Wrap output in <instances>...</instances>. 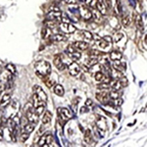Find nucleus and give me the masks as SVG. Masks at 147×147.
<instances>
[{
  "instance_id": "obj_1",
  "label": "nucleus",
  "mask_w": 147,
  "mask_h": 147,
  "mask_svg": "<svg viewBox=\"0 0 147 147\" xmlns=\"http://www.w3.org/2000/svg\"><path fill=\"white\" fill-rule=\"evenodd\" d=\"M34 71L40 79H45L51 73V65L45 60L38 61L34 65Z\"/></svg>"
},
{
  "instance_id": "obj_2",
  "label": "nucleus",
  "mask_w": 147,
  "mask_h": 147,
  "mask_svg": "<svg viewBox=\"0 0 147 147\" xmlns=\"http://www.w3.org/2000/svg\"><path fill=\"white\" fill-rule=\"evenodd\" d=\"M51 143H53V136L50 132H45L40 136L38 140V145L39 146H44L48 147L51 145Z\"/></svg>"
},
{
  "instance_id": "obj_3",
  "label": "nucleus",
  "mask_w": 147,
  "mask_h": 147,
  "mask_svg": "<svg viewBox=\"0 0 147 147\" xmlns=\"http://www.w3.org/2000/svg\"><path fill=\"white\" fill-rule=\"evenodd\" d=\"M66 54L69 56V58L72 59L74 62H77V61H79L80 59L82 58V54H80V52L76 50V49L72 46V44L68 46L67 50H66Z\"/></svg>"
},
{
  "instance_id": "obj_4",
  "label": "nucleus",
  "mask_w": 147,
  "mask_h": 147,
  "mask_svg": "<svg viewBox=\"0 0 147 147\" xmlns=\"http://www.w3.org/2000/svg\"><path fill=\"white\" fill-rule=\"evenodd\" d=\"M57 112H58V115H59V117H60V120H62L63 122H67V121L71 120L73 118L72 112L67 108L60 107L57 109Z\"/></svg>"
},
{
  "instance_id": "obj_5",
  "label": "nucleus",
  "mask_w": 147,
  "mask_h": 147,
  "mask_svg": "<svg viewBox=\"0 0 147 147\" xmlns=\"http://www.w3.org/2000/svg\"><path fill=\"white\" fill-rule=\"evenodd\" d=\"M79 12L82 17L85 21H89L92 18V11L87 5H80L79 7Z\"/></svg>"
},
{
  "instance_id": "obj_6",
  "label": "nucleus",
  "mask_w": 147,
  "mask_h": 147,
  "mask_svg": "<svg viewBox=\"0 0 147 147\" xmlns=\"http://www.w3.org/2000/svg\"><path fill=\"white\" fill-rule=\"evenodd\" d=\"M59 28L61 30V32H63L64 34H74V32L77 30V28L76 26H74L72 23H64L62 22L59 25Z\"/></svg>"
},
{
  "instance_id": "obj_7",
  "label": "nucleus",
  "mask_w": 147,
  "mask_h": 147,
  "mask_svg": "<svg viewBox=\"0 0 147 147\" xmlns=\"http://www.w3.org/2000/svg\"><path fill=\"white\" fill-rule=\"evenodd\" d=\"M98 45L101 49H108L110 48L111 45H112V37L111 36H104L101 37L100 39L98 40Z\"/></svg>"
},
{
  "instance_id": "obj_8",
  "label": "nucleus",
  "mask_w": 147,
  "mask_h": 147,
  "mask_svg": "<svg viewBox=\"0 0 147 147\" xmlns=\"http://www.w3.org/2000/svg\"><path fill=\"white\" fill-rule=\"evenodd\" d=\"M38 117H39V116L34 112V109H32V110H28V111L26 112V118H27V120L30 123H32V124L36 125L37 123H38V120H39Z\"/></svg>"
},
{
  "instance_id": "obj_9",
  "label": "nucleus",
  "mask_w": 147,
  "mask_h": 147,
  "mask_svg": "<svg viewBox=\"0 0 147 147\" xmlns=\"http://www.w3.org/2000/svg\"><path fill=\"white\" fill-rule=\"evenodd\" d=\"M68 70H69L70 75L73 76V77H77V76L80 73V65L77 62H74V61L68 66Z\"/></svg>"
},
{
  "instance_id": "obj_10",
  "label": "nucleus",
  "mask_w": 147,
  "mask_h": 147,
  "mask_svg": "<svg viewBox=\"0 0 147 147\" xmlns=\"http://www.w3.org/2000/svg\"><path fill=\"white\" fill-rule=\"evenodd\" d=\"M34 93L36 94V95L38 96L42 101L47 102V99H48L47 98V94H46V92L41 88V86H39V85H34Z\"/></svg>"
},
{
  "instance_id": "obj_11",
  "label": "nucleus",
  "mask_w": 147,
  "mask_h": 147,
  "mask_svg": "<svg viewBox=\"0 0 147 147\" xmlns=\"http://www.w3.org/2000/svg\"><path fill=\"white\" fill-rule=\"evenodd\" d=\"M132 17H134V22L136 24V27L140 30H143L144 28V24H143V20H142L141 16L139 15L137 12H134L132 14Z\"/></svg>"
},
{
  "instance_id": "obj_12",
  "label": "nucleus",
  "mask_w": 147,
  "mask_h": 147,
  "mask_svg": "<svg viewBox=\"0 0 147 147\" xmlns=\"http://www.w3.org/2000/svg\"><path fill=\"white\" fill-rule=\"evenodd\" d=\"M95 8L97 9V11H98L102 16L107 15L108 7H107L106 3L103 1V0H97V3H96V7H95Z\"/></svg>"
},
{
  "instance_id": "obj_13",
  "label": "nucleus",
  "mask_w": 147,
  "mask_h": 147,
  "mask_svg": "<svg viewBox=\"0 0 147 147\" xmlns=\"http://www.w3.org/2000/svg\"><path fill=\"white\" fill-rule=\"evenodd\" d=\"M61 16H62V12L60 10L49 11L46 15V19L50 21H59V20H61Z\"/></svg>"
},
{
  "instance_id": "obj_14",
  "label": "nucleus",
  "mask_w": 147,
  "mask_h": 147,
  "mask_svg": "<svg viewBox=\"0 0 147 147\" xmlns=\"http://www.w3.org/2000/svg\"><path fill=\"white\" fill-rule=\"evenodd\" d=\"M96 98L98 101H100L101 103L103 104H107L109 102V99H110V97H109V94L108 92L104 91V90H101L100 92H97L96 93Z\"/></svg>"
},
{
  "instance_id": "obj_15",
  "label": "nucleus",
  "mask_w": 147,
  "mask_h": 147,
  "mask_svg": "<svg viewBox=\"0 0 147 147\" xmlns=\"http://www.w3.org/2000/svg\"><path fill=\"white\" fill-rule=\"evenodd\" d=\"M72 46L76 49V50L80 52V51L86 50V49L88 48L89 44L85 41H76V42H74V43H72Z\"/></svg>"
},
{
  "instance_id": "obj_16",
  "label": "nucleus",
  "mask_w": 147,
  "mask_h": 147,
  "mask_svg": "<svg viewBox=\"0 0 147 147\" xmlns=\"http://www.w3.org/2000/svg\"><path fill=\"white\" fill-rule=\"evenodd\" d=\"M11 102V95L9 93H5L3 94L1 97H0V107L5 108L10 104Z\"/></svg>"
},
{
  "instance_id": "obj_17",
  "label": "nucleus",
  "mask_w": 147,
  "mask_h": 147,
  "mask_svg": "<svg viewBox=\"0 0 147 147\" xmlns=\"http://www.w3.org/2000/svg\"><path fill=\"white\" fill-rule=\"evenodd\" d=\"M95 124H96V127L98 129L105 130L106 127H107V124H106V119L104 117H101V116H98V117H97V120H96Z\"/></svg>"
},
{
  "instance_id": "obj_18",
  "label": "nucleus",
  "mask_w": 147,
  "mask_h": 147,
  "mask_svg": "<svg viewBox=\"0 0 147 147\" xmlns=\"http://www.w3.org/2000/svg\"><path fill=\"white\" fill-rule=\"evenodd\" d=\"M52 113L50 111H44L43 112V116H42V119H41V123L42 125H47V124H50L51 120H52Z\"/></svg>"
},
{
  "instance_id": "obj_19",
  "label": "nucleus",
  "mask_w": 147,
  "mask_h": 147,
  "mask_svg": "<svg viewBox=\"0 0 147 147\" xmlns=\"http://www.w3.org/2000/svg\"><path fill=\"white\" fill-rule=\"evenodd\" d=\"M123 57V54L118 50H113L109 53V60L112 61H120Z\"/></svg>"
},
{
  "instance_id": "obj_20",
  "label": "nucleus",
  "mask_w": 147,
  "mask_h": 147,
  "mask_svg": "<svg viewBox=\"0 0 147 147\" xmlns=\"http://www.w3.org/2000/svg\"><path fill=\"white\" fill-rule=\"evenodd\" d=\"M35 125L32 124V123L28 122L26 124L22 125V132H28V134H32L35 129Z\"/></svg>"
},
{
  "instance_id": "obj_21",
  "label": "nucleus",
  "mask_w": 147,
  "mask_h": 147,
  "mask_svg": "<svg viewBox=\"0 0 147 147\" xmlns=\"http://www.w3.org/2000/svg\"><path fill=\"white\" fill-rule=\"evenodd\" d=\"M54 65H55V67L60 71H63L67 68L65 64H64V62L62 61V58H61L60 56L55 57V59H54Z\"/></svg>"
},
{
  "instance_id": "obj_22",
  "label": "nucleus",
  "mask_w": 147,
  "mask_h": 147,
  "mask_svg": "<svg viewBox=\"0 0 147 147\" xmlns=\"http://www.w3.org/2000/svg\"><path fill=\"white\" fill-rule=\"evenodd\" d=\"M32 106H34V108H36L38 106H46V102L42 101L36 94L34 93V95H32Z\"/></svg>"
},
{
  "instance_id": "obj_23",
  "label": "nucleus",
  "mask_w": 147,
  "mask_h": 147,
  "mask_svg": "<svg viewBox=\"0 0 147 147\" xmlns=\"http://www.w3.org/2000/svg\"><path fill=\"white\" fill-rule=\"evenodd\" d=\"M53 92L56 94V95L58 96H63L64 94H65V89H64V87L62 86L61 84H55L53 85Z\"/></svg>"
},
{
  "instance_id": "obj_24",
  "label": "nucleus",
  "mask_w": 147,
  "mask_h": 147,
  "mask_svg": "<svg viewBox=\"0 0 147 147\" xmlns=\"http://www.w3.org/2000/svg\"><path fill=\"white\" fill-rule=\"evenodd\" d=\"M114 65H113V69L115 70H118L120 72H125V69H127V66H125V63H120L119 61H114Z\"/></svg>"
},
{
  "instance_id": "obj_25",
  "label": "nucleus",
  "mask_w": 147,
  "mask_h": 147,
  "mask_svg": "<svg viewBox=\"0 0 147 147\" xmlns=\"http://www.w3.org/2000/svg\"><path fill=\"white\" fill-rule=\"evenodd\" d=\"M109 84H110V87H112L114 90H120L121 88H122V84H120L119 80H114L112 79L111 80V82H109Z\"/></svg>"
},
{
  "instance_id": "obj_26",
  "label": "nucleus",
  "mask_w": 147,
  "mask_h": 147,
  "mask_svg": "<svg viewBox=\"0 0 147 147\" xmlns=\"http://www.w3.org/2000/svg\"><path fill=\"white\" fill-rule=\"evenodd\" d=\"M88 71H89V73H90L91 75H94L95 73L102 71V65H101V64L96 63V64H94V65L90 66V67L88 68Z\"/></svg>"
},
{
  "instance_id": "obj_27",
  "label": "nucleus",
  "mask_w": 147,
  "mask_h": 147,
  "mask_svg": "<svg viewBox=\"0 0 147 147\" xmlns=\"http://www.w3.org/2000/svg\"><path fill=\"white\" fill-rule=\"evenodd\" d=\"M52 41L54 42H61V41H64V40L67 39V37L65 36L64 34H54V35H51L49 37Z\"/></svg>"
},
{
  "instance_id": "obj_28",
  "label": "nucleus",
  "mask_w": 147,
  "mask_h": 147,
  "mask_svg": "<svg viewBox=\"0 0 147 147\" xmlns=\"http://www.w3.org/2000/svg\"><path fill=\"white\" fill-rule=\"evenodd\" d=\"M131 24V18L129 17V15L125 14V15L122 16V25L124 26L125 28H129Z\"/></svg>"
},
{
  "instance_id": "obj_29",
  "label": "nucleus",
  "mask_w": 147,
  "mask_h": 147,
  "mask_svg": "<svg viewBox=\"0 0 147 147\" xmlns=\"http://www.w3.org/2000/svg\"><path fill=\"white\" fill-rule=\"evenodd\" d=\"M51 28H47V27H44L41 30V37L43 39H47L51 36Z\"/></svg>"
},
{
  "instance_id": "obj_30",
  "label": "nucleus",
  "mask_w": 147,
  "mask_h": 147,
  "mask_svg": "<svg viewBox=\"0 0 147 147\" xmlns=\"http://www.w3.org/2000/svg\"><path fill=\"white\" fill-rule=\"evenodd\" d=\"M98 62V58H95V57H90L89 56L88 58L86 59V61H85V65H86L87 68H89L90 66L94 65V64H96Z\"/></svg>"
},
{
  "instance_id": "obj_31",
  "label": "nucleus",
  "mask_w": 147,
  "mask_h": 147,
  "mask_svg": "<svg viewBox=\"0 0 147 147\" xmlns=\"http://www.w3.org/2000/svg\"><path fill=\"white\" fill-rule=\"evenodd\" d=\"M110 24L113 27V28H115L116 30H118L121 28L119 20H118V18H116V17H112V19L110 20Z\"/></svg>"
},
{
  "instance_id": "obj_32",
  "label": "nucleus",
  "mask_w": 147,
  "mask_h": 147,
  "mask_svg": "<svg viewBox=\"0 0 147 147\" xmlns=\"http://www.w3.org/2000/svg\"><path fill=\"white\" fill-rule=\"evenodd\" d=\"M101 17H102V15L97 10H94L93 12H92V18L91 19H93L96 23H101L102 22Z\"/></svg>"
},
{
  "instance_id": "obj_33",
  "label": "nucleus",
  "mask_w": 147,
  "mask_h": 147,
  "mask_svg": "<svg viewBox=\"0 0 147 147\" xmlns=\"http://www.w3.org/2000/svg\"><path fill=\"white\" fill-rule=\"evenodd\" d=\"M80 35H82V37L85 39V40H87V41H90V40H92V34L90 32H88V30H82V32H80Z\"/></svg>"
},
{
  "instance_id": "obj_34",
  "label": "nucleus",
  "mask_w": 147,
  "mask_h": 147,
  "mask_svg": "<svg viewBox=\"0 0 147 147\" xmlns=\"http://www.w3.org/2000/svg\"><path fill=\"white\" fill-rule=\"evenodd\" d=\"M84 139L86 143H90L92 141V134H91V131L89 129H86L84 132Z\"/></svg>"
},
{
  "instance_id": "obj_35",
  "label": "nucleus",
  "mask_w": 147,
  "mask_h": 147,
  "mask_svg": "<svg viewBox=\"0 0 147 147\" xmlns=\"http://www.w3.org/2000/svg\"><path fill=\"white\" fill-rule=\"evenodd\" d=\"M124 37V34L121 32H117L115 34H114V37H113V41L115 42V43H118V42L121 41V39Z\"/></svg>"
},
{
  "instance_id": "obj_36",
  "label": "nucleus",
  "mask_w": 147,
  "mask_h": 147,
  "mask_svg": "<svg viewBox=\"0 0 147 147\" xmlns=\"http://www.w3.org/2000/svg\"><path fill=\"white\" fill-rule=\"evenodd\" d=\"M93 76H94V79H95L96 82H102V80H104V78H105V75H104V74L102 73V71L95 73Z\"/></svg>"
},
{
  "instance_id": "obj_37",
  "label": "nucleus",
  "mask_w": 147,
  "mask_h": 147,
  "mask_svg": "<svg viewBox=\"0 0 147 147\" xmlns=\"http://www.w3.org/2000/svg\"><path fill=\"white\" fill-rule=\"evenodd\" d=\"M109 94V97H110V99H113V100H115V99L119 98L120 97V94H119V90H113L110 91V93Z\"/></svg>"
},
{
  "instance_id": "obj_38",
  "label": "nucleus",
  "mask_w": 147,
  "mask_h": 147,
  "mask_svg": "<svg viewBox=\"0 0 147 147\" xmlns=\"http://www.w3.org/2000/svg\"><path fill=\"white\" fill-rule=\"evenodd\" d=\"M6 70L7 72H9L12 75H15L16 74V67L13 65V64H8V65H6Z\"/></svg>"
},
{
  "instance_id": "obj_39",
  "label": "nucleus",
  "mask_w": 147,
  "mask_h": 147,
  "mask_svg": "<svg viewBox=\"0 0 147 147\" xmlns=\"http://www.w3.org/2000/svg\"><path fill=\"white\" fill-rule=\"evenodd\" d=\"M57 21H50V20H47L46 22H45V27L47 28H56V26H57Z\"/></svg>"
},
{
  "instance_id": "obj_40",
  "label": "nucleus",
  "mask_w": 147,
  "mask_h": 147,
  "mask_svg": "<svg viewBox=\"0 0 147 147\" xmlns=\"http://www.w3.org/2000/svg\"><path fill=\"white\" fill-rule=\"evenodd\" d=\"M34 111L38 116H40L41 114H43L44 111H45V106H38V107H36V108H34Z\"/></svg>"
},
{
  "instance_id": "obj_41",
  "label": "nucleus",
  "mask_w": 147,
  "mask_h": 147,
  "mask_svg": "<svg viewBox=\"0 0 147 147\" xmlns=\"http://www.w3.org/2000/svg\"><path fill=\"white\" fill-rule=\"evenodd\" d=\"M84 1H85V3H86L87 5H88V7L95 9L96 3H97V0H84Z\"/></svg>"
},
{
  "instance_id": "obj_42",
  "label": "nucleus",
  "mask_w": 147,
  "mask_h": 147,
  "mask_svg": "<svg viewBox=\"0 0 147 147\" xmlns=\"http://www.w3.org/2000/svg\"><path fill=\"white\" fill-rule=\"evenodd\" d=\"M98 89H100V90H106V89H108V88H110V84H108V82H103V84H98Z\"/></svg>"
},
{
  "instance_id": "obj_43",
  "label": "nucleus",
  "mask_w": 147,
  "mask_h": 147,
  "mask_svg": "<svg viewBox=\"0 0 147 147\" xmlns=\"http://www.w3.org/2000/svg\"><path fill=\"white\" fill-rule=\"evenodd\" d=\"M119 82H120V84H122V86L123 87H125V86H127V84H129V82H127V79L125 77H121L120 79H119Z\"/></svg>"
},
{
  "instance_id": "obj_44",
  "label": "nucleus",
  "mask_w": 147,
  "mask_h": 147,
  "mask_svg": "<svg viewBox=\"0 0 147 147\" xmlns=\"http://www.w3.org/2000/svg\"><path fill=\"white\" fill-rule=\"evenodd\" d=\"M20 137H21V141L25 142V141H27L28 139V137H30V134H28V132H22Z\"/></svg>"
},
{
  "instance_id": "obj_45",
  "label": "nucleus",
  "mask_w": 147,
  "mask_h": 147,
  "mask_svg": "<svg viewBox=\"0 0 147 147\" xmlns=\"http://www.w3.org/2000/svg\"><path fill=\"white\" fill-rule=\"evenodd\" d=\"M44 82H45L46 86L49 87V88H51V87H53V85L55 84V82H54V80H44Z\"/></svg>"
},
{
  "instance_id": "obj_46",
  "label": "nucleus",
  "mask_w": 147,
  "mask_h": 147,
  "mask_svg": "<svg viewBox=\"0 0 147 147\" xmlns=\"http://www.w3.org/2000/svg\"><path fill=\"white\" fill-rule=\"evenodd\" d=\"M84 106H86L87 108H92L94 106V104H93V101L91 100V99H87L86 101H85V104H84Z\"/></svg>"
},
{
  "instance_id": "obj_47",
  "label": "nucleus",
  "mask_w": 147,
  "mask_h": 147,
  "mask_svg": "<svg viewBox=\"0 0 147 147\" xmlns=\"http://www.w3.org/2000/svg\"><path fill=\"white\" fill-rule=\"evenodd\" d=\"M122 103H123V100H122V99H120V97H119V98L115 99V103H114V104H115L116 106H121V105H122Z\"/></svg>"
},
{
  "instance_id": "obj_48",
  "label": "nucleus",
  "mask_w": 147,
  "mask_h": 147,
  "mask_svg": "<svg viewBox=\"0 0 147 147\" xmlns=\"http://www.w3.org/2000/svg\"><path fill=\"white\" fill-rule=\"evenodd\" d=\"M89 110H90V109H89V108H87L86 106H84V107H82V108H80V113L84 114V113L88 112Z\"/></svg>"
},
{
  "instance_id": "obj_49",
  "label": "nucleus",
  "mask_w": 147,
  "mask_h": 147,
  "mask_svg": "<svg viewBox=\"0 0 147 147\" xmlns=\"http://www.w3.org/2000/svg\"><path fill=\"white\" fill-rule=\"evenodd\" d=\"M65 1H66V3H68V4H76L79 2V0H65Z\"/></svg>"
},
{
  "instance_id": "obj_50",
  "label": "nucleus",
  "mask_w": 147,
  "mask_h": 147,
  "mask_svg": "<svg viewBox=\"0 0 147 147\" xmlns=\"http://www.w3.org/2000/svg\"><path fill=\"white\" fill-rule=\"evenodd\" d=\"M3 138V129H1V127H0V140Z\"/></svg>"
}]
</instances>
